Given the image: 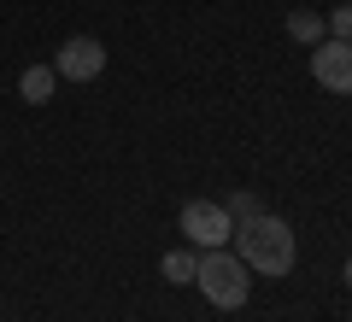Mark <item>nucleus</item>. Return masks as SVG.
<instances>
[{
	"label": "nucleus",
	"mask_w": 352,
	"mask_h": 322,
	"mask_svg": "<svg viewBox=\"0 0 352 322\" xmlns=\"http://www.w3.org/2000/svg\"><path fill=\"white\" fill-rule=\"evenodd\" d=\"M194 281H200V293L212 299L217 310H241L247 305V264L235 258V252H223V246H212V252H200V270H194Z\"/></svg>",
	"instance_id": "obj_2"
},
{
	"label": "nucleus",
	"mask_w": 352,
	"mask_h": 322,
	"mask_svg": "<svg viewBox=\"0 0 352 322\" xmlns=\"http://www.w3.org/2000/svg\"><path fill=\"white\" fill-rule=\"evenodd\" d=\"M346 287H352V258H346Z\"/></svg>",
	"instance_id": "obj_11"
},
{
	"label": "nucleus",
	"mask_w": 352,
	"mask_h": 322,
	"mask_svg": "<svg viewBox=\"0 0 352 322\" xmlns=\"http://www.w3.org/2000/svg\"><path fill=\"white\" fill-rule=\"evenodd\" d=\"M100 71H106V47L94 36H71L59 47V59H53V76L59 82H94Z\"/></svg>",
	"instance_id": "obj_4"
},
{
	"label": "nucleus",
	"mask_w": 352,
	"mask_h": 322,
	"mask_svg": "<svg viewBox=\"0 0 352 322\" xmlns=\"http://www.w3.org/2000/svg\"><path fill=\"white\" fill-rule=\"evenodd\" d=\"M311 76L317 88H329V94H352V41H317L311 47Z\"/></svg>",
	"instance_id": "obj_5"
},
{
	"label": "nucleus",
	"mask_w": 352,
	"mask_h": 322,
	"mask_svg": "<svg viewBox=\"0 0 352 322\" xmlns=\"http://www.w3.org/2000/svg\"><path fill=\"white\" fill-rule=\"evenodd\" d=\"M159 270H164V281H176V287H182V281H194V270H200V252H194V246L164 252V264H159Z\"/></svg>",
	"instance_id": "obj_7"
},
{
	"label": "nucleus",
	"mask_w": 352,
	"mask_h": 322,
	"mask_svg": "<svg viewBox=\"0 0 352 322\" xmlns=\"http://www.w3.org/2000/svg\"><path fill=\"white\" fill-rule=\"evenodd\" d=\"M235 258L247 264L252 275H288L294 258H300V240H294V229L282 223V217H270V211H258V217H247V223H235Z\"/></svg>",
	"instance_id": "obj_1"
},
{
	"label": "nucleus",
	"mask_w": 352,
	"mask_h": 322,
	"mask_svg": "<svg viewBox=\"0 0 352 322\" xmlns=\"http://www.w3.org/2000/svg\"><path fill=\"white\" fill-rule=\"evenodd\" d=\"M323 24H329V36H335V41H352V0H346V6H335Z\"/></svg>",
	"instance_id": "obj_10"
},
{
	"label": "nucleus",
	"mask_w": 352,
	"mask_h": 322,
	"mask_svg": "<svg viewBox=\"0 0 352 322\" xmlns=\"http://www.w3.org/2000/svg\"><path fill=\"white\" fill-rule=\"evenodd\" d=\"M182 235H188L194 252L229 246V235H235V217H229L217 199H188V205H182Z\"/></svg>",
	"instance_id": "obj_3"
},
{
	"label": "nucleus",
	"mask_w": 352,
	"mask_h": 322,
	"mask_svg": "<svg viewBox=\"0 0 352 322\" xmlns=\"http://www.w3.org/2000/svg\"><path fill=\"white\" fill-rule=\"evenodd\" d=\"M323 18H317V12H305V6H300V12H288V36L294 41H305V47H317V41H323Z\"/></svg>",
	"instance_id": "obj_8"
},
{
	"label": "nucleus",
	"mask_w": 352,
	"mask_h": 322,
	"mask_svg": "<svg viewBox=\"0 0 352 322\" xmlns=\"http://www.w3.org/2000/svg\"><path fill=\"white\" fill-rule=\"evenodd\" d=\"M223 211L235 217V223H247V217H258L264 205H258V194H252V187H241V194H229V205H223Z\"/></svg>",
	"instance_id": "obj_9"
},
{
	"label": "nucleus",
	"mask_w": 352,
	"mask_h": 322,
	"mask_svg": "<svg viewBox=\"0 0 352 322\" xmlns=\"http://www.w3.org/2000/svg\"><path fill=\"white\" fill-rule=\"evenodd\" d=\"M53 88H59V76H53V65H30L24 76H18V94L30 100V106H47Z\"/></svg>",
	"instance_id": "obj_6"
}]
</instances>
